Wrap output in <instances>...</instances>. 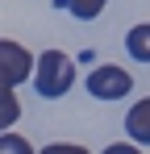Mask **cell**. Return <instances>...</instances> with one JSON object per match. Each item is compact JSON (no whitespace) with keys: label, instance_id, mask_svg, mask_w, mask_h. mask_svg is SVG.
<instances>
[{"label":"cell","instance_id":"cell-2","mask_svg":"<svg viewBox=\"0 0 150 154\" xmlns=\"http://www.w3.org/2000/svg\"><path fill=\"white\" fill-rule=\"evenodd\" d=\"M33 63H38V58L25 50L21 42H8V38L0 42V79H4V88H17L21 79H29L38 71Z\"/></svg>","mask_w":150,"mask_h":154},{"label":"cell","instance_id":"cell-3","mask_svg":"<svg viewBox=\"0 0 150 154\" xmlns=\"http://www.w3.org/2000/svg\"><path fill=\"white\" fill-rule=\"evenodd\" d=\"M129 88H133V79H129V71L125 67H96L92 75H88V92L96 96V100H121V96H129Z\"/></svg>","mask_w":150,"mask_h":154},{"label":"cell","instance_id":"cell-9","mask_svg":"<svg viewBox=\"0 0 150 154\" xmlns=\"http://www.w3.org/2000/svg\"><path fill=\"white\" fill-rule=\"evenodd\" d=\"M42 154H88V150L75 142H54V146H42Z\"/></svg>","mask_w":150,"mask_h":154},{"label":"cell","instance_id":"cell-1","mask_svg":"<svg viewBox=\"0 0 150 154\" xmlns=\"http://www.w3.org/2000/svg\"><path fill=\"white\" fill-rule=\"evenodd\" d=\"M75 83V63L63 50H42L38 58V71H33V88L42 100H58L67 96V88Z\"/></svg>","mask_w":150,"mask_h":154},{"label":"cell","instance_id":"cell-10","mask_svg":"<svg viewBox=\"0 0 150 154\" xmlns=\"http://www.w3.org/2000/svg\"><path fill=\"white\" fill-rule=\"evenodd\" d=\"M104 154H142V150H138L133 142H113V146H108Z\"/></svg>","mask_w":150,"mask_h":154},{"label":"cell","instance_id":"cell-7","mask_svg":"<svg viewBox=\"0 0 150 154\" xmlns=\"http://www.w3.org/2000/svg\"><path fill=\"white\" fill-rule=\"evenodd\" d=\"M17 112H21V108H17V96H13V88H4V92H0V125H4V129H13Z\"/></svg>","mask_w":150,"mask_h":154},{"label":"cell","instance_id":"cell-8","mask_svg":"<svg viewBox=\"0 0 150 154\" xmlns=\"http://www.w3.org/2000/svg\"><path fill=\"white\" fill-rule=\"evenodd\" d=\"M0 154H33V146H29L25 137H17V133L4 129V137H0Z\"/></svg>","mask_w":150,"mask_h":154},{"label":"cell","instance_id":"cell-5","mask_svg":"<svg viewBox=\"0 0 150 154\" xmlns=\"http://www.w3.org/2000/svg\"><path fill=\"white\" fill-rule=\"evenodd\" d=\"M125 50L133 54L138 63H150V21H146V25H133V29H129V38H125Z\"/></svg>","mask_w":150,"mask_h":154},{"label":"cell","instance_id":"cell-4","mask_svg":"<svg viewBox=\"0 0 150 154\" xmlns=\"http://www.w3.org/2000/svg\"><path fill=\"white\" fill-rule=\"evenodd\" d=\"M125 133H129L133 142L150 146V96H146V100H138L129 112H125Z\"/></svg>","mask_w":150,"mask_h":154},{"label":"cell","instance_id":"cell-6","mask_svg":"<svg viewBox=\"0 0 150 154\" xmlns=\"http://www.w3.org/2000/svg\"><path fill=\"white\" fill-rule=\"evenodd\" d=\"M58 4H63L67 13H75L79 21H92V17H96V13L108 4V0H58Z\"/></svg>","mask_w":150,"mask_h":154}]
</instances>
